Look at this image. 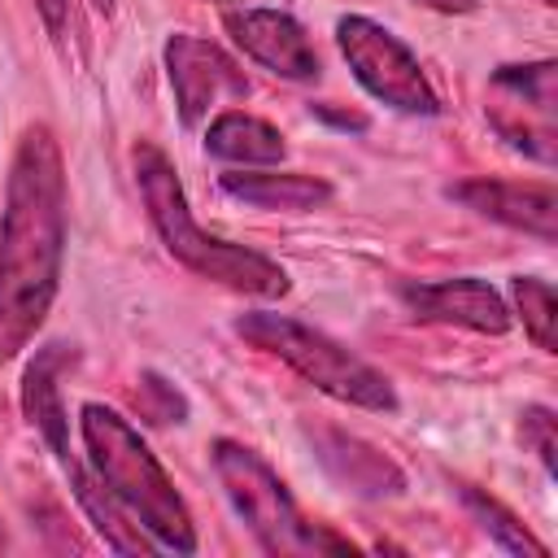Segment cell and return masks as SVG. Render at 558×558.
<instances>
[{
  "instance_id": "cell-12",
  "label": "cell",
  "mask_w": 558,
  "mask_h": 558,
  "mask_svg": "<svg viewBox=\"0 0 558 558\" xmlns=\"http://www.w3.org/2000/svg\"><path fill=\"white\" fill-rule=\"evenodd\" d=\"M314 449H318V462L353 493L362 497H392L405 488V475L392 458H384L375 445H366L362 436H349L340 427H314L310 432Z\"/></svg>"
},
{
  "instance_id": "cell-16",
  "label": "cell",
  "mask_w": 558,
  "mask_h": 558,
  "mask_svg": "<svg viewBox=\"0 0 558 558\" xmlns=\"http://www.w3.org/2000/svg\"><path fill=\"white\" fill-rule=\"evenodd\" d=\"M205 148L222 161H235V166H270L283 157V135L266 122V118H253V113H218L205 131Z\"/></svg>"
},
{
  "instance_id": "cell-11",
  "label": "cell",
  "mask_w": 558,
  "mask_h": 558,
  "mask_svg": "<svg viewBox=\"0 0 558 558\" xmlns=\"http://www.w3.org/2000/svg\"><path fill=\"white\" fill-rule=\"evenodd\" d=\"M401 301L423 323H449V327H471L488 336H501L510 327V310L497 296V288L471 275L440 279V283H401Z\"/></svg>"
},
{
  "instance_id": "cell-22",
  "label": "cell",
  "mask_w": 558,
  "mask_h": 558,
  "mask_svg": "<svg viewBox=\"0 0 558 558\" xmlns=\"http://www.w3.org/2000/svg\"><path fill=\"white\" fill-rule=\"evenodd\" d=\"M423 4H432L440 13H471L475 9V0H423Z\"/></svg>"
},
{
  "instance_id": "cell-13",
  "label": "cell",
  "mask_w": 558,
  "mask_h": 558,
  "mask_svg": "<svg viewBox=\"0 0 558 558\" xmlns=\"http://www.w3.org/2000/svg\"><path fill=\"white\" fill-rule=\"evenodd\" d=\"M74 362V349L65 344H48L35 353V362L26 366V379H22V405H26V418L44 432V440L52 445V453L61 462H70V418H65V405H61V371Z\"/></svg>"
},
{
  "instance_id": "cell-18",
  "label": "cell",
  "mask_w": 558,
  "mask_h": 558,
  "mask_svg": "<svg viewBox=\"0 0 558 558\" xmlns=\"http://www.w3.org/2000/svg\"><path fill=\"white\" fill-rule=\"evenodd\" d=\"M514 305L523 314V327L527 336L536 340V349L554 353V288L545 279H532V275H519L514 279Z\"/></svg>"
},
{
  "instance_id": "cell-17",
  "label": "cell",
  "mask_w": 558,
  "mask_h": 558,
  "mask_svg": "<svg viewBox=\"0 0 558 558\" xmlns=\"http://www.w3.org/2000/svg\"><path fill=\"white\" fill-rule=\"evenodd\" d=\"M462 501L471 506V514L480 519V527L501 545V549H510V554H536V558H545L549 549L501 506V501H493V497H484L480 488H471V484H462Z\"/></svg>"
},
{
  "instance_id": "cell-21",
  "label": "cell",
  "mask_w": 558,
  "mask_h": 558,
  "mask_svg": "<svg viewBox=\"0 0 558 558\" xmlns=\"http://www.w3.org/2000/svg\"><path fill=\"white\" fill-rule=\"evenodd\" d=\"M35 9L48 22L52 35H65V0H35Z\"/></svg>"
},
{
  "instance_id": "cell-3",
  "label": "cell",
  "mask_w": 558,
  "mask_h": 558,
  "mask_svg": "<svg viewBox=\"0 0 558 558\" xmlns=\"http://www.w3.org/2000/svg\"><path fill=\"white\" fill-rule=\"evenodd\" d=\"M78 423H83L92 475L135 514V523L157 541V549L192 554L196 549L192 514H187L174 480L157 462V453L140 440V432L118 410H109L100 401H87Z\"/></svg>"
},
{
  "instance_id": "cell-25",
  "label": "cell",
  "mask_w": 558,
  "mask_h": 558,
  "mask_svg": "<svg viewBox=\"0 0 558 558\" xmlns=\"http://www.w3.org/2000/svg\"><path fill=\"white\" fill-rule=\"evenodd\" d=\"M545 4H558V0H545Z\"/></svg>"
},
{
  "instance_id": "cell-20",
  "label": "cell",
  "mask_w": 558,
  "mask_h": 558,
  "mask_svg": "<svg viewBox=\"0 0 558 558\" xmlns=\"http://www.w3.org/2000/svg\"><path fill=\"white\" fill-rule=\"evenodd\" d=\"M519 432H523V445H532L536 458L545 462V471L554 475V449H558V445H554V414H549L545 405H527Z\"/></svg>"
},
{
  "instance_id": "cell-24",
  "label": "cell",
  "mask_w": 558,
  "mask_h": 558,
  "mask_svg": "<svg viewBox=\"0 0 558 558\" xmlns=\"http://www.w3.org/2000/svg\"><path fill=\"white\" fill-rule=\"evenodd\" d=\"M4 545H9V541H4V527H0V549H4Z\"/></svg>"
},
{
  "instance_id": "cell-5",
  "label": "cell",
  "mask_w": 558,
  "mask_h": 558,
  "mask_svg": "<svg viewBox=\"0 0 558 558\" xmlns=\"http://www.w3.org/2000/svg\"><path fill=\"white\" fill-rule=\"evenodd\" d=\"M235 331L248 344L288 362L301 379H310L318 392H327L344 405H362V410H379V414L397 410L392 384L371 362H362L357 353H349L331 336H323V331H314L288 314H244V318H235Z\"/></svg>"
},
{
  "instance_id": "cell-6",
  "label": "cell",
  "mask_w": 558,
  "mask_h": 558,
  "mask_svg": "<svg viewBox=\"0 0 558 558\" xmlns=\"http://www.w3.org/2000/svg\"><path fill=\"white\" fill-rule=\"evenodd\" d=\"M336 39H340V52H344L349 70L357 74V83L375 100H384V105H392L401 113H418V118H432L440 109L418 57L388 26L349 13V17H340Z\"/></svg>"
},
{
  "instance_id": "cell-2",
  "label": "cell",
  "mask_w": 558,
  "mask_h": 558,
  "mask_svg": "<svg viewBox=\"0 0 558 558\" xmlns=\"http://www.w3.org/2000/svg\"><path fill=\"white\" fill-rule=\"evenodd\" d=\"M135 183H140L148 218H153V227H157V235H161V244L170 248L174 262H183L201 279H214V283H222L231 292H244V296L270 301V296L288 292V275H283L279 262L196 227V218L187 209V196H183V183L174 174V161L148 140L135 144Z\"/></svg>"
},
{
  "instance_id": "cell-1",
  "label": "cell",
  "mask_w": 558,
  "mask_h": 558,
  "mask_svg": "<svg viewBox=\"0 0 558 558\" xmlns=\"http://www.w3.org/2000/svg\"><path fill=\"white\" fill-rule=\"evenodd\" d=\"M65 257V166L48 126L17 140L0 222V366L44 327Z\"/></svg>"
},
{
  "instance_id": "cell-9",
  "label": "cell",
  "mask_w": 558,
  "mask_h": 558,
  "mask_svg": "<svg viewBox=\"0 0 558 558\" xmlns=\"http://www.w3.org/2000/svg\"><path fill=\"white\" fill-rule=\"evenodd\" d=\"M449 201L466 205L480 218L506 222L541 244L558 240V196L549 183H510V179H466L449 187Z\"/></svg>"
},
{
  "instance_id": "cell-7",
  "label": "cell",
  "mask_w": 558,
  "mask_h": 558,
  "mask_svg": "<svg viewBox=\"0 0 558 558\" xmlns=\"http://www.w3.org/2000/svg\"><path fill=\"white\" fill-rule=\"evenodd\" d=\"M488 118L501 140L536 161H554L558 153V70L554 61L501 65L488 83Z\"/></svg>"
},
{
  "instance_id": "cell-23",
  "label": "cell",
  "mask_w": 558,
  "mask_h": 558,
  "mask_svg": "<svg viewBox=\"0 0 558 558\" xmlns=\"http://www.w3.org/2000/svg\"><path fill=\"white\" fill-rule=\"evenodd\" d=\"M92 4H96L100 13H109V9H113V0H92Z\"/></svg>"
},
{
  "instance_id": "cell-4",
  "label": "cell",
  "mask_w": 558,
  "mask_h": 558,
  "mask_svg": "<svg viewBox=\"0 0 558 558\" xmlns=\"http://www.w3.org/2000/svg\"><path fill=\"white\" fill-rule=\"evenodd\" d=\"M209 453L227 501L235 506V514L248 523V532L266 554H353L344 536H336L323 523H310L296 510L292 493L262 453H253L240 440H214Z\"/></svg>"
},
{
  "instance_id": "cell-15",
  "label": "cell",
  "mask_w": 558,
  "mask_h": 558,
  "mask_svg": "<svg viewBox=\"0 0 558 558\" xmlns=\"http://www.w3.org/2000/svg\"><path fill=\"white\" fill-rule=\"evenodd\" d=\"M65 471H70V484H74L78 506L87 510L92 527L105 536V545H109L113 554H157V541L135 523V514H131L96 475H87L74 458L65 462Z\"/></svg>"
},
{
  "instance_id": "cell-10",
  "label": "cell",
  "mask_w": 558,
  "mask_h": 558,
  "mask_svg": "<svg viewBox=\"0 0 558 558\" xmlns=\"http://www.w3.org/2000/svg\"><path fill=\"white\" fill-rule=\"evenodd\" d=\"M227 31L231 39L257 61L266 65L270 74L279 78H292V83H305V78H318V52H314V39L305 35V26L279 9H244V13H231L227 17Z\"/></svg>"
},
{
  "instance_id": "cell-14",
  "label": "cell",
  "mask_w": 558,
  "mask_h": 558,
  "mask_svg": "<svg viewBox=\"0 0 558 558\" xmlns=\"http://www.w3.org/2000/svg\"><path fill=\"white\" fill-rule=\"evenodd\" d=\"M222 187L257 209H318L331 201V183L314 179V174H296V170H227Z\"/></svg>"
},
{
  "instance_id": "cell-8",
  "label": "cell",
  "mask_w": 558,
  "mask_h": 558,
  "mask_svg": "<svg viewBox=\"0 0 558 558\" xmlns=\"http://www.w3.org/2000/svg\"><path fill=\"white\" fill-rule=\"evenodd\" d=\"M166 74L179 100V113L187 126H196L222 96H248L244 70L209 39L196 35H170L166 39Z\"/></svg>"
},
{
  "instance_id": "cell-19",
  "label": "cell",
  "mask_w": 558,
  "mask_h": 558,
  "mask_svg": "<svg viewBox=\"0 0 558 558\" xmlns=\"http://www.w3.org/2000/svg\"><path fill=\"white\" fill-rule=\"evenodd\" d=\"M135 401H140L144 418H153V423H170V418L179 423V418L187 414V401H183V397L174 392V384H166L161 375H144Z\"/></svg>"
}]
</instances>
